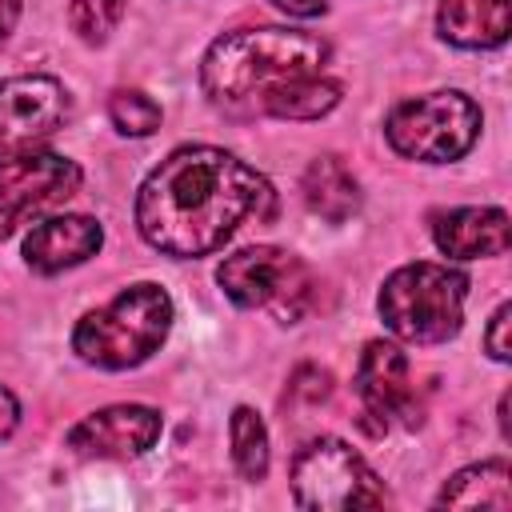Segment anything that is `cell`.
I'll use <instances>...</instances> for the list:
<instances>
[{
	"label": "cell",
	"instance_id": "obj_17",
	"mask_svg": "<svg viewBox=\"0 0 512 512\" xmlns=\"http://www.w3.org/2000/svg\"><path fill=\"white\" fill-rule=\"evenodd\" d=\"M260 104H264V112H272L280 120H320L340 104V84L320 80V72L316 76H296V80H284V84L268 88L260 96Z\"/></svg>",
	"mask_w": 512,
	"mask_h": 512
},
{
	"label": "cell",
	"instance_id": "obj_20",
	"mask_svg": "<svg viewBox=\"0 0 512 512\" xmlns=\"http://www.w3.org/2000/svg\"><path fill=\"white\" fill-rule=\"evenodd\" d=\"M124 0H72L68 4V24L84 44H104L108 32L120 24Z\"/></svg>",
	"mask_w": 512,
	"mask_h": 512
},
{
	"label": "cell",
	"instance_id": "obj_2",
	"mask_svg": "<svg viewBox=\"0 0 512 512\" xmlns=\"http://www.w3.org/2000/svg\"><path fill=\"white\" fill-rule=\"evenodd\" d=\"M328 60V44L316 32L296 28H236L212 40L200 64V84L216 104H240L268 88L316 76Z\"/></svg>",
	"mask_w": 512,
	"mask_h": 512
},
{
	"label": "cell",
	"instance_id": "obj_12",
	"mask_svg": "<svg viewBox=\"0 0 512 512\" xmlns=\"http://www.w3.org/2000/svg\"><path fill=\"white\" fill-rule=\"evenodd\" d=\"M100 240H104V232L92 216H48L28 232L24 260H28V268L52 276V272L76 268L88 256H96Z\"/></svg>",
	"mask_w": 512,
	"mask_h": 512
},
{
	"label": "cell",
	"instance_id": "obj_16",
	"mask_svg": "<svg viewBox=\"0 0 512 512\" xmlns=\"http://www.w3.org/2000/svg\"><path fill=\"white\" fill-rule=\"evenodd\" d=\"M508 504H512V492H508L504 460H484L456 472L436 496V508H508Z\"/></svg>",
	"mask_w": 512,
	"mask_h": 512
},
{
	"label": "cell",
	"instance_id": "obj_9",
	"mask_svg": "<svg viewBox=\"0 0 512 512\" xmlns=\"http://www.w3.org/2000/svg\"><path fill=\"white\" fill-rule=\"evenodd\" d=\"M356 396L364 404V416H376L380 428L420 424V400L408 376V356L388 340L364 344L360 364H356Z\"/></svg>",
	"mask_w": 512,
	"mask_h": 512
},
{
	"label": "cell",
	"instance_id": "obj_18",
	"mask_svg": "<svg viewBox=\"0 0 512 512\" xmlns=\"http://www.w3.org/2000/svg\"><path fill=\"white\" fill-rule=\"evenodd\" d=\"M228 440H232V464L244 480H264L268 476V428L260 412L236 408L228 420Z\"/></svg>",
	"mask_w": 512,
	"mask_h": 512
},
{
	"label": "cell",
	"instance_id": "obj_24",
	"mask_svg": "<svg viewBox=\"0 0 512 512\" xmlns=\"http://www.w3.org/2000/svg\"><path fill=\"white\" fill-rule=\"evenodd\" d=\"M268 4H276L280 12H288V16H300V20H308V16H320V12L328 8V0H268Z\"/></svg>",
	"mask_w": 512,
	"mask_h": 512
},
{
	"label": "cell",
	"instance_id": "obj_13",
	"mask_svg": "<svg viewBox=\"0 0 512 512\" xmlns=\"http://www.w3.org/2000/svg\"><path fill=\"white\" fill-rule=\"evenodd\" d=\"M436 248L452 260H480L508 252V212L504 208H452L432 224Z\"/></svg>",
	"mask_w": 512,
	"mask_h": 512
},
{
	"label": "cell",
	"instance_id": "obj_15",
	"mask_svg": "<svg viewBox=\"0 0 512 512\" xmlns=\"http://www.w3.org/2000/svg\"><path fill=\"white\" fill-rule=\"evenodd\" d=\"M304 204L328 224H344L360 208V184L340 156H316L300 180Z\"/></svg>",
	"mask_w": 512,
	"mask_h": 512
},
{
	"label": "cell",
	"instance_id": "obj_10",
	"mask_svg": "<svg viewBox=\"0 0 512 512\" xmlns=\"http://www.w3.org/2000/svg\"><path fill=\"white\" fill-rule=\"evenodd\" d=\"M68 116V92L56 76H12L0 84V156L32 148Z\"/></svg>",
	"mask_w": 512,
	"mask_h": 512
},
{
	"label": "cell",
	"instance_id": "obj_21",
	"mask_svg": "<svg viewBox=\"0 0 512 512\" xmlns=\"http://www.w3.org/2000/svg\"><path fill=\"white\" fill-rule=\"evenodd\" d=\"M508 316H512V304H500L492 312V320H488V332H484V352L492 360H500V364L512 356V348H508Z\"/></svg>",
	"mask_w": 512,
	"mask_h": 512
},
{
	"label": "cell",
	"instance_id": "obj_1",
	"mask_svg": "<svg viewBox=\"0 0 512 512\" xmlns=\"http://www.w3.org/2000/svg\"><path fill=\"white\" fill-rule=\"evenodd\" d=\"M276 192L240 156L188 144L176 148L136 192V228L164 256H208L248 220H272Z\"/></svg>",
	"mask_w": 512,
	"mask_h": 512
},
{
	"label": "cell",
	"instance_id": "obj_3",
	"mask_svg": "<svg viewBox=\"0 0 512 512\" xmlns=\"http://www.w3.org/2000/svg\"><path fill=\"white\" fill-rule=\"evenodd\" d=\"M172 328V296L160 284H128L104 308L80 316L72 348L84 364L120 372L144 364Z\"/></svg>",
	"mask_w": 512,
	"mask_h": 512
},
{
	"label": "cell",
	"instance_id": "obj_22",
	"mask_svg": "<svg viewBox=\"0 0 512 512\" xmlns=\"http://www.w3.org/2000/svg\"><path fill=\"white\" fill-rule=\"evenodd\" d=\"M328 384H332L328 372H320V368H300L292 392H304L308 400H324V396H328Z\"/></svg>",
	"mask_w": 512,
	"mask_h": 512
},
{
	"label": "cell",
	"instance_id": "obj_14",
	"mask_svg": "<svg viewBox=\"0 0 512 512\" xmlns=\"http://www.w3.org/2000/svg\"><path fill=\"white\" fill-rule=\"evenodd\" d=\"M436 28L456 48H496L508 40V0H440Z\"/></svg>",
	"mask_w": 512,
	"mask_h": 512
},
{
	"label": "cell",
	"instance_id": "obj_19",
	"mask_svg": "<svg viewBox=\"0 0 512 512\" xmlns=\"http://www.w3.org/2000/svg\"><path fill=\"white\" fill-rule=\"evenodd\" d=\"M160 116H164L160 104L148 92H140V88H116L108 96V120L124 136H148V132H156L160 128Z\"/></svg>",
	"mask_w": 512,
	"mask_h": 512
},
{
	"label": "cell",
	"instance_id": "obj_11",
	"mask_svg": "<svg viewBox=\"0 0 512 512\" xmlns=\"http://www.w3.org/2000/svg\"><path fill=\"white\" fill-rule=\"evenodd\" d=\"M160 440V412L148 404H112L68 432V448L88 460H132Z\"/></svg>",
	"mask_w": 512,
	"mask_h": 512
},
{
	"label": "cell",
	"instance_id": "obj_8",
	"mask_svg": "<svg viewBox=\"0 0 512 512\" xmlns=\"http://www.w3.org/2000/svg\"><path fill=\"white\" fill-rule=\"evenodd\" d=\"M80 164L48 152V148H20L0 156V240L12 236L32 216L60 208L80 188Z\"/></svg>",
	"mask_w": 512,
	"mask_h": 512
},
{
	"label": "cell",
	"instance_id": "obj_4",
	"mask_svg": "<svg viewBox=\"0 0 512 512\" xmlns=\"http://www.w3.org/2000/svg\"><path fill=\"white\" fill-rule=\"evenodd\" d=\"M464 296H468V276L448 268V264H404L396 268L384 288H380V316L392 336L408 344H444L448 336L460 332L464 320Z\"/></svg>",
	"mask_w": 512,
	"mask_h": 512
},
{
	"label": "cell",
	"instance_id": "obj_25",
	"mask_svg": "<svg viewBox=\"0 0 512 512\" xmlns=\"http://www.w3.org/2000/svg\"><path fill=\"white\" fill-rule=\"evenodd\" d=\"M16 20H20V0H0V48L8 44Z\"/></svg>",
	"mask_w": 512,
	"mask_h": 512
},
{
	"label": "cell",
	"instance_id": "obj_5",
	"mask_svg": "<svg viewBox=\"0 0 512 512\" xmlns=\"http://www.w3.org/2000/svg\"><path fill=\"white\" fill-rule=\"evenodd\" d=\"M216 284L232 304L268 312L280 324H296L316 304L312 268L288 248H272V244H252L224 256V264L216 268Z\"/></svg>",
	"mask_w": 512,
	"mask_h": 512
},
{
	"label": "cell",
	"instance_id": "obj_23",
	"mask_svg": "<svg viewBox=\"0 0 512 512\" xmlns=\"http://www.w3.org/2000/svg\"><path fill=\"white\" fill-rule=\"evenodd\" d=\"M20 424V404H16V396L0 384V440L4 436H12V428Z\"/></svg>",
	"mask_w": 512,
	"mask_h": 512
},
{
	"label": "cell",
	"instance_id": "obj_7",
	"mask_svg": "<svg viewBox=\"0 0 512 512\" xmlns=\"http://www.w3.org/2000/svg\"><path fill=\"white\" fill-rule=\"evenodd\" d=\"M292 496L300 508H316V512L380 508L388 500L380 476L364 464V456L336 436H320L296 452Z\"/></svg>",
	"mask_w": 512,
	"mask_h": 512
},
{
	"label": "cell",
	"instance_id": "obj_6",
	"mask_svg": "<svg viewBox=\"0 0 512 512\" xmlns=\"http://www.w3.org/2000/svg\"><path fill=\"white\" fill-rule=\"evenodd\" d=\"M384 136L408 160L448 164L476 144L480 108L464 92H428L396 104L384 120Z\"/></svg>",
	"mask_w": 512,
	"mask_h": 512
}]
</instances>
